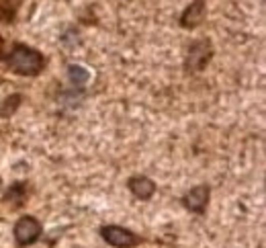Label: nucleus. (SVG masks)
<instances>
[{
  "label": "nucleus",
  "mask_w": 266,
  "mask_h": 248,
  "mask_svg": "<svg viewBox=\"0 0 266 248\" xmlns=\"http://www.w3.org/2000/svg\"><path fill=\"white\" fill-rule=\"evenodd\" d=\"M8 66L18 74L33 76V74H39V70L43 68V58L39 52L27 48V45H16L8 58Z\"/></svg>",
  "instance_id": "1"
},
{
  "label": "nucleus",
  "mask_w": 266,
  "mask_h": 248,
  "mask_svg": "<svg viewBox=\"0 0 266 248\" xmlns=\"http://www.w3.org/2000/svg\"><path fill=\"white\" fill-rule=\"evenodd\" d=\"M100 236L115 248H131V246L140 244V238L136 234L125 228H119V225H104L100 230Z\"/></svg>",
  "instance_id": "2"
},
{
  "label": "nucleus",
  "mask_w": 266,
  "mask_h": 248,
  "mask_svg": "<svg viewBox=\"0 0 266 248\" xmlns=\"http://www.w3.org/2000/svg\"><path fill=\"white\" fill-rule=\"evenodd\" d=\"M41 236V223L27 215V217H20L14 225V238L20 246H27V244H33L37 238Z\"/></svg>",
  "instance_id": "3"
},
{
  "label": "nucleus",
  "mask_w": 266,
  "mask_h": 248,
  "mask_svg": "<svg viewBox=\"0 0 266 248\" xmlns=\"http://www.w3.org/2000/svg\"><path fill=\"white\" fill-rule=\"evenodd\" d=\"M207 199H209V189L205 185H201V187H194L184 197V203H186V207L192 209V211H203L205 205H207Z\"/></svg>",
  "instance_id": "4"
},
{
  "label": "nucleus",
  "mask_w": 266,
  "mask_h": 248,
  "mask_svg": "<svg viewBox=\"0 0 266 248\" xmlns=\"http://www.w3.org/2000/svg\"><path fill=\"white\" fill-rule=\"evenodd\" d=\"M129 189H131L133 195L140 197V199H150L154 195V191H156V185H154L152 180L146 178V176H133L129 180Z\"/></svg>",
  "instance_id": "5"
},
{
  "label": "nucleus",
  "mask_w": 266,
  "mask_h": 248,
  "mask_svg": "<svg viewBox=\"0 0 266 248\" xmlns=\"http://www.w3.org/2000/svg\"><path fill=\"white\" fill-rule=\"evenodd\" d=\"M68 78H70V82H72V84L80 86V84L88 82V78H90V74H88V70H86V68L72 64V66L68 68Z\"/></svg>",
  "instance_id": "6"
}]
</instances>
